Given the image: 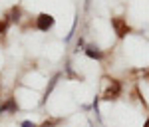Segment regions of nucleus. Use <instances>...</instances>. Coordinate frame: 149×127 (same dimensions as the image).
Instances as JSON below:
<instances>
[{
    "mask_svg": "<svg viewBox=\"0 0 149 127\" xmlns=\"http://www.w3.org/2000/svg\"><path fill=\"white\" fill-rule=\"evenodd\" d=\"M111 26H113L115 34H117V38H125L129 32H131V28H129V24L121 18V16H115V18H111Z\"/></svg>",
    "mask_w": 149,
    "mask_h": 127,
    "instance_id": "nucleus-1",
    "label": "nucleus"
},
{
    "mask_svg": "<svg viewBox=\"0 0 149 127\" xmlns=\"http://www.w3.org/2000/svg\"><path fill=\"white\" fill-rule=\"evenodd\" d=\"M54 16L52 14H46V12H42V14H38V18H36V28L40 30V32H48L52 26H54Z\"/></svg>",
    "mask_w": 149,
    "mask_h": 127,
    "instance_id": "nucleus-2",
    "label": "nucleus"
},
{
    "mask_svg": "<svg viewBox=\"0 0 149 127\" xmlns=\"http://www.w3.org/2000/svg\"><path fill=\"white\" fill-rule=\"evenodd\" d=\"M119 95H121V83L117 80H111V83L107 85V90L103 93V99L105 101H111V99H117Z\"/></svg>",
    "mask_w": 149,
    "mask_h": 127,
    "instance_id": "nucleus-3",
    "label": "nucleus"
},
{
    "mask_svg": "<svg viewBox=\"0 0 149 127\" xmlns=\"http://www.w3.org/2000/svg\"><path fill=\"white\" fill-rule=\"evenodd\" d=\"M16 109H18V103H16L14 97H8L4 103L0 105V113H16Z\"/></svg>",
    "mask_w": 149,
    "mask_h": 127,
    "instance_id": "nucleus-4",
    "label": "nucleus"
},
{
    "mask_svg": "<svg viewBox=\"0 0 149 127\" xmlns=\"http://www.w3.org/2000/svg\"><path fill=\"white\" fill-rule=\"evenodd\" d=\"M86 56L92 58V60H102L103 58V52L95 50V48H86Z\"/></svg>",
    "mask_w": 149,
    "mask_h": 127,
    "instance_id": "nucleus-5",
    "label": "nucleus"
},
{
    "mask_svg": "<svg viewBox=\"0 0 149 127\" xmlns=\"http://www.w3.org/2000/svg\"><path fill=\"white\" fill-rule=\"evenodd\" d=\"M6 28H8V20L6 18H0V34H4Z\"/></svg>",
    "mask_w": 149,
    "mask_h": 127,
    "instance_id": "nucleus-6",
    "label": "nucleus"
},
{
    "mask_svg": "<svg viewBox=\"0 0 149 127\" xmlns=\"http://www.w3.org/2000/svg\"><path fill=\"white\" fill-rule=\"evenodd\" d=\"M10 20H18V18H20V8H18V6H16V8H12V12H10Z\"/></svg>",
    "mask_w": 149,
    "mask_h": 127,
    "instance_id": "nucleus-7",
    "label": "nucleus"
},
{
    "mask_svg": "<svg viewBox=\"0 0 149 127\" xmlns=\"http://www.w3.org/2000/svg\"><path fill=\"white\" fill-rule=\"evenodd\" d=\"M20 127H38L36 123H32V121H22L20 123Z\"/></svg>",
    "mask_w": 149,
    "mask_h": 127,
    "instance_id": "nucleus-8",
    "label": "nucleus"
},
{
    "mask_svg": "<svg viewBox=\"0 0 149 127\" xmlns=\"http://www.w3.org/2000/svg\"><path fill=\"white\" fill-rule=\"evenodd\" d=\"M42 127H54V121H46V123H44Z\"/></svg>",
    "mask_w": 149,
    "mask_h": 127,
    "instance_id": "nucleus-9",
    "label": "nucleus"
},
{
    "mask_svg": "<svg viewBox=\"0 0 149 127\" xmlns=\"http://www.w3.org/2000/svg\"><path fill=\"white\" fill-rule=\"evenodd\" d=\"M143 127H149V117H147V121H145V123H143Z\"/></svg>",
    "mask_w": 149,
    "mask_h": 127,
    "instance_id": "nucleus-10",
    "label": "nucleus"
},
{
    "mask_svg": "<svg viewBox=\"0 0 149 127\" xmlns=\"http://www.w3.org/2000/svg\"><path fill=\"white\" fill-rule=\"evenodd\" d=\"M145 78H147V80H149V69H147V71H145Z\"/></svg>",
    "mask_w": 149,
    "mask_h": 127,
    "instance_id": "nucleus-11",
    "label": "nucleus"
}]
</instances>
